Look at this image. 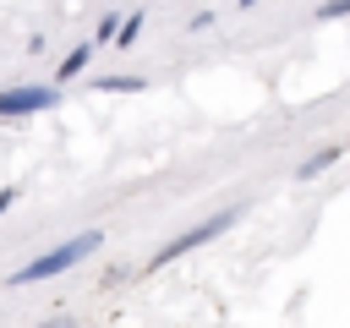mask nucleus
<instances>
[{"label": "nucleus", "mask_w": 350, "mask_h": 328, "mask_svg": "<svg viewBox=\"0 0 350 328\" xmlns=\"http://www.w3.org/2000/svg\"><path fill=\"white\" fill-rule=\"evenodd\" d=\"M98 230H82V235H71L66 246H55V251H44V257H33L27 268H16V273H5L11 284H38V279H55V273H66V268H77L88 251H98Z\"/></svg>", "instance_id": "nucleus-1"}, {"label": "nucleus", "mask_w": 350, "mask_h": 328, "mask_svg": "<svg viewBox=\"0 0 350 328\" xmlns=\"http://www.w3.org/2000/svg\"><path fill=\"white\" fill-rule=\"evenodd\" d=\"M230 224H235V213H219V219H202V224H191L186 235H175V241H170V246H164V251H159L153 262L164 268V262H175V257H186L191 246H202V241H213V235H219V230H230Z\"/></svg>", "instance_id": "nucleus-2"}, {"label": "nucleus", "mask_w": 350, "mask_h": 328, "mask_svg": "<svg viewBox=\"0 0 350 328\" xmlns=\"http://www.w3.org/2000/svg\"><path fill=\"white\" fill-rule=\"evenodd\" d=\"M49 104H60V87H11V93H0V120H11V115H38V109H49Z\"/></svg>", "instance_id": "nucleus-3"}, {"label": "nucleus", "mask_w": 350, "mask_h": 328, "mask_svg": "<svg viewBox=\"0 0 350 328\" xmlns=\"http://www.w3.org/2000/svg\"><path fill=\"white\" fill-rule=\"evenodd\" d=\"M339 153H345V142H328V148H317V153H312V159L301 164V180H312V175H323V169H328V164H334Z\"/></svg>", "instance_id": "nucleus-4"}, {"label": "nucleus", "mask_w": 350, "mask_h": 328, "mask_svg": "<svg viewBox=\"0 0 350 328\" xmlns=\"http://www.w3.org/2000/svg\"><path fill=\"white\" fill-rule=\"evenodd\" d=\"M88 60H93V44H77V49H71V55L60 60V82H66V77H77V71H82Z\"/></svg>", "instance_id": "nucleus-5"}, {"label": "nucleus", "mask_w": 350, "mask_h": 328, "mask_svg": "<svg viewBox=\"0 0 350 328\" xmlns=\"http://www.w3.org/2000/svg\"><path fill=\"white\" fill-rule=\"evenodd\" d=\"M98 87H104V93H142L148 82H142V77H104Z\"/></svg>", "instance_id": "nucleus-6"}, {"label": "nucleus", "mask_w": 350, "mask_h": 328, "mask_svg": "<svg viewBox=\"0 0 350 328\" xmlns=\"http://www.w3.org/2000/svg\"><path fill=\"white\" fill-rule=\"evenodd\" d=\"M137 33H142V11H131L126 22H115V38H120L126 49H131V38H137Z\"/></svg>", "instance_id": "nucleus-7"}, {"label": "nucleus", "mask_w": 350, "mask_h": 328, "mask_svg": "<svg viewBox=\"0 0 350 328\" xmlns=\"http://www.w3.org/2000/svg\"><path fill=\"white\" fill-rule=\"evenodd\" d=\"M317 16H350V0H328V5L317 11Z\"/></svg>", "instance_id": "nucleus-8"}, {"label": "nucleus", "mask_w": 350, "mask_h": 328, "mask_svg": "<svg viewBox=\"0 0 350 328\" xmlns=\"http://www.w3.org/2000/svg\"><path fill=\"white\" fill-rule=\"evenodd\" d=\"M11 202H16V191H11V186H5V191H0V213H5V208H11Z\"/></svg>", "instance_id": "nucleus-9"}, {"label": "nucleus", "mask_w": 350, "mask_h": 328, "mask_svg": "<svg viewBox=\"0 0 350 328\" xmlns=\"http://www.w3.org/2000/svg\"><path fill=\"white\" fill-rule=\"evenodd\" d=\"M38 328H71V317H55V323H38Z\"/></svg>", "instance_id": "nucleus-10"}, {"label": "nucleus", "mask_w": 350, "mask_h": 328, "mask_svg": "<svg viewBox=\"0 0 350 328\" xmlns=\"http://www.w3.org/2000/svg\"><path fill=\"white\" fill-rule=\"evenodd\" d=\"M241 5H257V0H241Z\"/></svg>", "instance_id": "nucleus-11"}]
</instances>
